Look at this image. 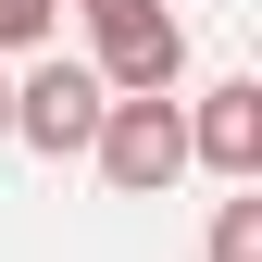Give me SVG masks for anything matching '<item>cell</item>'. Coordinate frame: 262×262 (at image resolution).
<instances>
[{"instance_id": "6da1fadb", "label": "cell", "mask_w": 262, "mask_h": 262, "mask_svg": "<svg viewBox=\"0 0 262 262\" xmlns=\"http://www.w3.org/2000/svg\"><path fill=\"white\" fill-rule=\"evenodd\" d=\"M100 75H88V62H62V50H38L13 75V138L38 150V162H88V138H100Z\"/></svg>"}, {"instance_id": "7a4b0ae2", "label": "cell", "mask_w": 262, "mask_h": 262, "mask_svg": "<svg viewBox=\"0 0 262 262\" xmlns=\"http://www.w3.org/2000/svg\"><path fill=\"white\" fill-rule=\"evenodd\" d=\"M88 162H100L113 200H162V187L187 175V113L175 100H113L100 138H88Z\"/></svg>"}, {"instance_id": "3957f363", "label": "cell", "mask_w": 262, "mask_h": 262, "mask_svg": "<svg viewBox=\"0 0 262 262\" xmlns=\"http://www.w3.org/2000/svg\"><path fill=\"white\" fill-rule=\"evenodd\" d=\"M88 38H100V50H88L100 100H175V88H187V25L162 13V0H150V13H113V25H88Z\"/></svg>"}, {"instance_id": "277c9868", "label": "cell", "mask_w": 262, "mask_h": 262, "mask_svg": "<svg viewBox=\"0 0 262 262\" xmlns=\"http://www.w3.org/2000/svg\"><path fill=\"white\" fill-rule=\"evenodd\" d=\"M187 113V175H225V187H262V75H225L200 88Z\"/></svg>"}, {"instance_id": "5b68a950", "label": "cell", "mask_w": 262, "mask_h": 262, "mask_svg": "<svg viewBox=\"0 0 262 262\" xmlns=\"http://www.w3.org/2000/svg\"><path fill=\"white\" fill-rule=\"evenodd\" d=\"M62 50V0H0V62H38Z\"/></svg>"}, {"instance_id": "8992f818", "label": "cell", "mask_w": 262, "mask_h": 262, "mask_svg": "<svg viewBox=\"0 0 262 262\" xmlns=\"http://www.w3.org/2000/svg\"><path fill=\"white\" fill-rule=\"evenodd\" d=\"M200 262H262V187L212 200V250H200Z\"/></svg>"}, {"instance_id": "52a82bcc", "label": "cell", "mask_w": 262, "mask_h": 262, "mask_svg": "<svg viewBox=\"0 0 262 262\" xmlns=\"http://www.w3.org/2000/svg\"><path fill=\"white\" fill-rule=\"evenodd\" d=\"M75 13H88V25H113V13H150V0H75Z\"/></svg>"}, {"instance_id": "ba28073f", "label": "cell", "mask_w": 262, "mask_h": 262, "mask_svg": "<svg viewBox=\"0 0 262 262\" xmlns=\"http://www.w3.org/2000/svg\"><path fill=\"white\" fill-rule=\"evenodd\" d=\"M0 150H13V75H0Z\"/></svg>"}]
</instances>
